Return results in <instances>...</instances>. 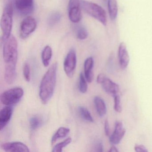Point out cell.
Masks as SVG:
<instances>
[{
  "label": "cell",
  "instance_id": "d6986e66",
  "mask_svg": "<svg viewBox=\"0 0 152 152\" xmlns=\"http://www.w3.org/2000/svg\"><path fill=\"white\" fill-rule=\"evenodd\" d=\"M70 129L65 127H60L54 134L51 139V144L53 145L57 140L65 137L70 132Z\"/></svg>",
  "mask_w": 152,
  "mask_h": 152
},
{
  "label": "cell",
  "instance_id": "8992f818",
  "mask_svg": "<svg viewBox=\"0 0 152 152\" xmlns=\"http://www.w3.org/2000/svg\"><path fill=\"white\" fill-rule=\"evenodd\" d=\"M37 26V22L32 17L28 16L25 18L20 25V37L23 39L28 38L35 31Z\"/></svg>",
  "mask_w": 152,
  "mask_h": 152
},
{
  "label": "cell",
  "instance_id": "9c48e42d",
  "mask_svg": "<svg viewBox=\"0 0 152 152\" xmlns=\"http://www.w3.org/2000/svg\"><path fill=\"white\" fill-rule=\"evenodd\" d=\"M125 132L126 130L124 128L122 122L120 121L115 122L114 131L109 137L110 143L114 145L119 144L123 138Z\"/></svg>",
  "mask_w": 152,
  "mask_h": 152
},
{
  "label": "cell",
  "instance_id": "83f0119b",
  "mask_svg": "<svg viewBox=\"0 0 152 152\" xmlns=\"http://www.w3.org/2000/svg\"><path fill=\"white\" fill-rule=\"evenodd\" d=\"M135 151L137 152H148L146 148L142 145H136L134 146Z\"/></svg>",
  "mask_w": 152,
  "mask_h": 152
},
{
  "label": "cell",
  "instance_id": "5bb4252c",
  "mask_svg": "<svg viewBox=\"0 0 152 152\" xmlns=\"http://www.w3.org/2000/svg\"><path fill=\"white\" fill-rule=\"evenodd\" d=\"M13 113V108L10 106L2 108L0 112V129L2 130L8 123Z\"/></svg>",
  "mask_w": 152,
  "mask_h": 152
},
{
  "label": "cell",
  "instance_id": "ac0fdd59",
  "mask_svg": "<svg viewBox=\"0 0 152 152\" xmlns=\"http://www.w3.org/2000/svg\"><path fill=\"white\" fill-rule=\"evenodd\" d=\"M52 56V50L51 47L47 46L44 48L42 53V60L45 67L48 66Z\"/></svg>",
  "mask_w": 152,
  "mask_h": 152
},
{
  "label": "cell",
  "instance_id": "f546056e",
  "mask_svg": "<svg viewBox=\"0 0 152 152\" xmlns=\"http://www.w3.org/2000/svg\"><path fill=\"white\" fill-rule=\"evenodd\" d=\"M95 148L96 151L97 152H103V145L102 142L101 141H99L96 143L95 145Z\"/></svg>",
  "mask_w": 152,
  "mask_h": 152
},
{
  "label": "cell",
  "instance_id": "f1b7e54d",
  "mask_svg": "<svg viewBox=\"0 0 152 152\" xmlns=\"http://www.w3.org/2000/svg\"><path fill=\"white\" fill-rule=\"evenodd\" d=\"M104 132L105 134L107 137L110 136V128H109V123L107 120H106L104 121Z\"/></svg>",
  "mask_w": 152,
  "mask_h": 152
},
{
  "label": "cell",
  "instance_id": "cb8c5ba5",
  "mask_svg": "<svg viewBox=\"0 0 152 152\" xmlns=\"http://www.w3.org/2000/svg\"><path fill=\"white\" fill-rule=\"evenodd\" d=\"M61 18V15L59 12H56L52 13L48 18V23L49 25L53 26L59 22Z\"/></svg>",
  "mask_w": 152,
  "mask_h": 152
},
{
  "label": "cell",
  "instance_id": "ffe728a7",
  "mask_svg": "<svg viewBox=\"0 0 152 152\" xmlns=\"http://www.w3.org/2000/svg\"><path fill=\"white\" fill-rule=\"evenodd\" d=\"M78 111L80 115L84 120L90 122L94 121L91 114L87 108L83 107L80 106L78 108Z\"/></svg>",
  "mask_w": 152,
  "mask_h": 152
},
{
  "label": "cell",
  "instance_id": "4dcf8cb0",
  "mask_svg": "<svg viewBox=\"0 0 152 152\" xmlns=\"http://www.w3.org/2000/svg\"><path fill=\"white\" fill-rule=\"evenodd\" d=\"M107 76L104 74H100L97 77V82L99 84H101L106 78Z\"/></svg>",
  "mask_w": 152,
  "mask_h": 152
},
{
  "label": "cell",
  "instance_id": "484cf974",
  "mask_svg": "<svg viewBox=\"0 0 152 152\" xmlns=\"http://www.w3.org/2000/svg\"><path fill=\"white\" fill-rule=\"evenodd\" d=\"M114 109L118 113H121L122 107L121 103V97L119 95H116L114 97Z\"/></svg>",
  "mask_w": 152,
  "mask_h": 152
},
{
  "label": "cell",
  "instance_id": "30bf717a",
  "mask_svg": "<svg viewBox=\"0 0 152 152\" xmlns=\"http://www.w3.org/2000/svg\"><path fill=\"white\" fill-rule=\"evenodd\" d=\"M15 7L17 11L23 15L31 13L34 9V0H15Z\"/></svg>",
  "mask_w": 152,
  "mask_h": 152
},
{
  "label": "cell",
  "instance_id": "9a60e30c",
  "mask_svg": "<svg viewBox=\"0 0 152 152\" xmlns=\"http://www.w3.org/2000/svg\"><path fill=\"white\" fill-rule=\"evenodd\" d=\"M94 60L92 57H88L85 60L84 64V74L87 82L91 83L93 80Z\"/></svg>",
  "mask_w": 152,
  "mask_h": 152
},
{
  "label": "cell",
  "instance_id": "5b68a950",
  "mask_svg": "<svg viewBox=\"0 0 152 152\" xmlns=\"http://www.w3.org/2000/svg\"><path fill=\"white\" fill-rule=\"evenodd\" d=\"M23 94V90L22 88H13L6 91L1 94L0 97L1 101L5 105H12L19 102Z\"/></svg>",
  "mask_w": 152,
  "mask_h": 152
},
{
  "label": "cell",
  "instance_id": "2e32d148",
  "mask_svg": "<svg viewBox=\"0 0 152 152\" xmlns=\"http://www.w3.org/2000/svg\"><path fill=\"white\" fill-rule=\"evenodd\" d=\"M107 3L109 17L112 21H114L116 19L118 15V8L117 0H108Z\"/></svg>",
  "mask_w": 152,
  "mask_h": 152
},
{
  "label": "cell",
  "instance_id": "277c9868",
  "mask_svg": "<svg viewBox=\"0 0 152 152\" xmlns=\"http://www.w3.org/2000/svg\"><path fill=\"white\" fill-rule=\"evenodd\" d=\"M14 7L11 2H8L4 8L1 20V26L2 32V41H4L11 34L13 26Z\"/></svg>",
  "mask_w": 152,
  "mask_h": 152
},
{
  "label": "cell",
  "instance_id": "44dd1931",
  "mask_svg": "<svg viewBox=\"0 0 152 152\" xmlns=\"http://www.w3.org/2000/svg\"><path fill=\"white\" fill-rule=\"evenodd\" d=\"M87 80L83 74L81 73L79 79V90L81 93H86L88 90V86Z\"/></svg>",
  "mask_w": 152,
  "mask_h": 152
},
{
  "label": "cell",
  "instance_id": "7a4b0ae2",
  "mask_svg": "<svg viewBox=\"0 0 152 152\" xmlns=\"http://www.w3.org/2000/svg\"><path fill=\"white\" fill-rule=\"evenodd\" d=\"M58 64L54 63L43 76L39 87V96L43 104H46L52 97L56 83Z\"/></svg>",
  "mask_w": 152,
  "mask_h": 152
},
{
  "label": "cell",
  "instance_id": "e0dca14e",
  "mask_svg": "<svg viewBox=\"0 0 152 152\" xmlns=\"http://www.w3.org/2000/svg\"><path fill=\"white\" fill-rule=\"evenodd\" d=\"M94 102L99 115L101 117L104 116L107 112L106 105L104 101L99 97L96 96L94 98Z\"/></svg>",
  "mask_w": 152,
  "mask_h": 152
},
{
  "label": "cell",
  "instance_id": "4fadbf2b",
  "mask_svg": "<svg viewBox=\"0 0 152 152\" xmlns=\"http://www.w3.org/2000/svg\"><path fill=\"white\" fill-rule=\"evenodd\" d=\"M101 85L104 91L108 95L113 97L115 96L118 95V93L120 91L119 85L107 77L101 83Z\"/></svg>",
  "mask_w": 152,
  "mask_h": 152
},
{
  "label": "cell",
  "instance_id": "4316f807",
  "mask_svg": "<svg viewBox=\"0 0 152 152\" xmlns=\"http://www.w3.org/2000/svg\"><path fill=\"white\" fill-rule=\"evenodd\" d=\"M23 72L24 77L26 80L29 82L31 80V69H30V65L27 63L25 64L23 69Z\"/></svg>",
  "mask_w": 152,
  "mask_h": 152
},
{
  "label": "cell",
  "instance_id": "7402d4cb",
  "mask_svg": "<svg viewBox=\"0 0 152 152\" xmlns=\"http://www.w3.org/2000/svg\"><path fill=\"white\" fill-rule=\"evenodd\" d=\"M42 123V120L40 117L33 116L30 120V128L32 130H34L40 127Z\"/></svg>",
  "mask_w": 152,
  "mask_h": 152
},
{
  "label": "cell",
  "instance_id": "3957f363",
  "mask_svg": "<svg viewBox=\"0 0 152 152\" xmlns=\"http://www.w3.org/2000/svg\"><path fill=\"white\" fill-rule=\"evenodd\" d=\"M80 1L82 9L87 14L100 22L104 26L107 25V18L106 13L101 6L85 0Z\"/></svg>",
  "mask_w": 152,
  "mask_h": 152
},
{
  "label": "cell",
  "instance_id": "8fae6325",
  "mask_svg": "<svg viewBox=\"0 0 152 152\" xmlns=\"http://www.w3.org/2000/svg\"><path fill=\"white\" fill-rule=\"evenodd\" d=\"M118 55L120 66L122 69H126L129 65L130 58L127 47L124 42H121L119 45Z\"/></svg>",
  "mask_w": 152,
  "mask_h": 152
},
{
  "label": "cell",
  "instance_id": "603a6c76",
  "mask_svg": "<svg viewBox=\"0 0 152 152\" xmlns=\"http://www.w3.org/2000/svg\"><path fill=\"white\" fill-rule=\"evenodd\" d=\"M72 139L70 137L67 138L65 140L57 144L53 147L52 152H60L63 151V148L69 145L72 142Z\"/></svg>",
  "mask_w": 152,
  "mask_h": 152
},
{
  "label": "cell",
  "instance_id": "d4e9b609",
  "mask_svg": "<svg viewBox=\"0 0 152 152\" xmlns=\"http://www.w3.org/2000/svg\"><path fill=\"white\" fill-rule=\"evenodd\" d=\"M88 36V33L85 27L79 28L77 32V38L78 39L83 40L86 39Z\"/></svg>",
  "mask_w": 152,
  "mask_h": 152
},
{
  "label": "cell",
  "instance_id": "d6a6232c",
  "mask_svg": "<svg viewBox=\"0 0 152 152\" xmlns=\"http://www.w3.org/2000/svg\"><path fill=\"white\" fill-rule=\"evenodd\" d=\"M103 1H104V2H107V1L108 0H103Z\"/></svg>",
  "mask_w": 152,
  "mask_h": 152
},
{
  "label": "cell",
  "instance_id": "52a82bcc",
  "mask_svg": "<svg viewBox=\"0 0 152 152\" xmlns=\"http://www.w3.org/2000/svg\"><path fill=\"white\" fill-rule=\"evenodd\" d=\"M76 54L75 50L72 49L67 53L64 63L65 72L69 78L73 76L76 65Z\"/></svg>",
  "mask_w": 152,
  "mask_h": 152
},
{
  "label": "cell",
  "instance_id": "ba28073f",
  "mask_svg": "<svg viewBox=\"0 0 152 152\" xmlns=\"http://www.w3.org/2000/svg\"><path fill=\"white\" fill-rule=\"evenodd\" d=\"M81 6L80 0H70L68 4V17L71 22L78 23L82 18Z\"/></svg>",
  "mask_w": 152,
  "mask_h": 152
},
{
  "label": "cell",
  "instance_id": "7c38bea8",
  "mask_svg": "<svg viewBox=\"0 0 152 152\" xmlns=\"http://www.w3.org/2000/svg\"><path fill=\"white\" fill-rule=\"evenodd\" d=\"M1 148L6 152H29L28 147L20 142H9L1 145Z\"/></svg>",
  "mask_w": 152,
  "mask_h": 152
},
{
  "label": "cell",
  "instance_id": "1f68e13d",
  "mask_svg": "<svg viewBox=\"0 0 152 152\" xmlns=\"http://www.w3.org/2000/svg\"><path fill=\"white\" fill-rule=\"evenodd\" d=\"M109 152H119L117 148L114 145H113L110 148V150H108Z\"/></svg>",
  "mask_w": 152,
  "mask_h": 152
},
{
  "label": "cell",
  "instance_id": "6da1fadb",
  "mask_svg": "<svg viewBox=\"0 0 152 152\" xmlns=\"http://www.w3.org/2000/svg\"><path fill=\"white\" fill-rule=\"evenodd\" d=\"M3 57L5 63V72L9 74L16 73L18 60V42L11 35L3 41Z\"/></svg>",
  "mask_w": 152,
  "mask_h": 152
}]
</instances>
